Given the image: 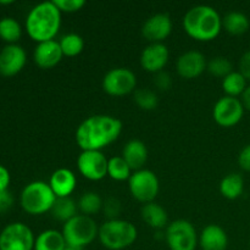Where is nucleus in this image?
Here are the masks:
<instances>
[{
  "instance_id": "obj_16",
  "label": "nucleus",
  "mask_w": 250,
  "mask_h": 250,
  "mask_svg": "<svg viewBox=\"0 0 250 250\" xmlns=\"http://www.w3.org/2000/svg\"><path fill=\"white\" fill-rule=\"evenodd\" d=\"M168 58H170V53L165 44L151 43L142 51L141 65L148 72L158 73L164 71Z\"/></svg>"
},
{
  "instance_id": "obj_2",
  "label": "nucleus",
  "mask_w": 250,
  "mask_h": 250,
  "mask_svg": "<svg viewBox=\"0 0 250 250\" xmlns=\"http://www.w3.org/2000/svg\"><path fill=\"white\" fill-rule=\"evenodd\" d=\"M61 26V11L54 1L36 5L26 19V31L37 43L54 41Z\"/></svg>"
},
{
  "instance_id": "obj_12",
  "label": "nucleus",
  "mask_w": 250,
  "mask_h": 250,
  "mask_svg": "<svg viewBox=\"0 0 250 250\" xmlns=\"http://www.w3.org/2000/svg\"><path fill=\"white\" fill-rule=\"evenodd\" d=\"M244 115V107L241 99L233 97H222L215 104L212 117L221 127H233L239 124Z\"/></svg>"
},
{
  "instance_id": "obj_34",
  "label": "nucleus",
  "mask_w": 250,
  "mask_h": 250,
  "mask_svg": "<svg viewBox=\"0 0 250 250\" xmlns=\"http://www.w3.org/2000/svg\"><path fill=\"white\" fill-rule=\"evenodd\" d=\"M54 4L58 6L61 12H77L85 5L84 0H54Z\"/></svg>"
},
{
  "instance_id": "obj_14",
  "label": "nucleus",
  "mask_w": 250,
  "mask_h": 250,
  "mask_svg": "<svg viewBox=\"0 0 250 250\" xmlns=\"http://www.w3.org/2000/svg\"><path fill=\"white\" fill-rule=\"evenodd\" d=\"M172 31V21L167 14H155L142 27V34L150 43H161Z\"/></svg>"
},
{
  "instance_id": "obj_31",
  "label": "nucleus",
  "mask_w": 250,
  "mask_h": 250,
  "mask_svg": "<svg viewBox=\"0 0 250 250\" xmlns=\"http://www.w3.org/2000/svg\"><path fill=\"white\" fill-rule=\"evenodd\" d=\"M134 102L138 105L141 109L150 111V110L156 109L158 106V95L154 90L149 89V88H139L133 92Z\"/></svg>"
},
{
  "instance_id": "obj_21",
  "label": "nucleus",
  "mask_w": 250,
  "mask_h": 250,
  "mask_svg": "<svg viewBox=\"0 0 250 250\" xmlns=\"http://www.w3.org/2000/svg\"><path fill=\"white\" fill-rule=\"evenodd\" d=\"M142 219L154 229L161 231L167 225V212L161 205L156 203H148L142 208Z\"/></svg>"
},
{
  "instance_id": "obj_30",
  "label": "nucleus",
  "mask_w": 250,
  "mask_h": 250,
  "mask_svg": "<svg viewBox=\"0 0 250 250\" xmlns=\"http://www.w3.org/2000/svg\"><path fill=\"white\" fill-rule=\"evenodd\" d=\"M22 34L21 24L12 17L0 20V38L9 44H15Z\"/></svg>"
},
{
  "instance_id": "obj_8",
  "label": "nucleus",
  "mask_w": 250,
  "mask_h": 250,
  "mask_svg": "<svg viewBox=\"0 0 250 250\" xmlns=\"http://www.w3.org/2000/svg\"><path fill=\"white\" fill-rule=\"evenodd\" d=\"M129 192L132 197L143 204L153 203L154 199L158 197L159 180L155 173L150 170L134 171L128 180Z\"/></svg>"
},
{
  "instance_id": "obj_22",
  "label": "nucleus",
  "mask_w": 250,
  "mask_h": 250,
  "mask_svg": "<svg viewBox=\"0 0 250 250\" xmlns=\"http://www.w3.org/2000/svg\"><path fill=\"white\" fill-rule=\"evenodd\" d=\"M67 247L62 232L46 229L38 234L34 242L33 250H63Z\"/></svg>"
},
{
  "instance_id": "obj_36",
  "label": "nucleus",
  "mask_w": 250,
  "mask_h": 250,
  "mask_svg": "<svg viewBox=\"0 0 250 250\" xmlns=\"http://www.w3.org/2000/svg\"><path fill=\"white\" fill-rule=\"evenodd\" d=\"M238 72L241 73L247 81H250V50L246 51V53L241 56Z\"/></svg>"
},
{
  "instance_id": "obj_42",
  "label": "nucleus",
  "mask_w": 250,
  "mask_h": 250,
  "mask_svg": "<svg viewBox=\"0 0 250 250\" xmlns=\"http://www.w3.org/2000/svg\"><path fill=\"white\" fill-rule=\"evenodd\" d=\"M0 4L7 5V4H12V1H11V0H9V1H0Z\"/></svg>"
},
{
  "instance_id": "obj_17",
  "label": "nucleus",
  "mask_w": 250,
  "mask_h": 250,
  "mask_svg": "<svg viewBox=\"0 0 250 250\" xmlns=\"http://www.w3.org/2000/svg\"><path fill=\"white\" fill-rule=\"evenodd\" d=\"M62 56L63 54L60 48V44L56 41L38 43L33 53L34 62L41 68H44V70L55 67L61 61Z\"/></svg>"
},
{
  "instance_id": "obj_32",
  "label": "nucleus",
  "mask_w": 250,
  "mask_h": 250,
  "mask_svg": "<svg viewBox=\"0 0 250 250\" xmlns=\"http://www.w3.org/2000/svg\"><path fill=\"white\" fill-rule=\"evenodd\" d=\"M207 70L215 77H221L224 80L227 75L232 72V63L227 58L216 56L208 62Z\"/></svg>"
},
{
  "instance_id": "obj_24",
  "label": "nucleus",
  "mask_w": 250,
  "mask_h": 250,
  "mask_svg": "<svg viewBox=\"0 0 250 250\" xmlns=\"http://www.w3.org/2000/svg\"><path fill=\"white\" fill-rule=\"evenodd\" d=\"M244 190V180L239 173H229L220 183V193L224 198L234 200L242 195Z\"/></svg>"
},
{
  "instance_id": "obj_37",
  "label": "nucleus",
  "mask_w": 250,
  "mask_h": 250,
  "mask_svg": "<svg viewBox=\"0 0 250 250\" xmlns=\"http://www.w3.org/2000/svg\"><path fill=\"white\" fill-rule=\"evenodd\" d=\"M14 205V197L9 190H2L0 192V214L6 212Z\"/></svg>"
},
{
  "instance_id": "obj_13",
  "label": "nucleus",
  "mask_w": 250,
  "mask_h": 250,
  "mask_svg": "<svg viewBox=\"0 0 250 250\" xmlns=\"http://www.w3.org/2000/svg\"><path fill=\"white\" fill-rule=\"evenodd\" d=\"M27 61L26 51L17 44H7L0 51V75L11 77L24 67Z\"/></svg>"
},
{
  "instance_id": "obj_38",
  "label": "nucleus",
  "mask_w": 250,
  "mask_h": 250,
  "mask_svg": "<svg viewBox=\"0 0 250 250\" xmlns=\"http://www.w3.org/2000/svg\"><path fill=\"white\" fill-rule=\"evenodd\" d=\"M238 165L242 170L250 172V144L244 146L238 155Z\"/></svg>"
},
{
  "instance_id": "obj_25",
  "label": "nucleus",
  "mask_w": 250,
  "mask_h": 250,
  "mask_svg": "<svg viewBox=\"0 0 250 250\" xmlns=\"http://www.w3.org/2000/svg\"><path fill=\"white\" fill-rule=\"evenodd\" d=\"M77 210H78V207L75 203V200L71 199L70 197H65V198H56L50 212L51 215H53L54 219L65 224V222L70 221L71 219H73L76 215H78Z\"/></svg>"
},
{
  "instance_id": "obj_1",
  "label": "nucleus",
  "mask_w": 250,
  "mask_h": 250,
  "mask_svg": "<svg viewBox=\"0 0 250 250\" xmlns=\"http://www.w3.org/2000/svg\"><path fill=\"white\" fill-rule=\"evenodd\" d=\"M122 132V122L109 115H94L85 119L76 131V142L82 150H100L116 141Z\"/></svg>"
},
{
  "instance_id": "obj_40",
  "label": "nucleus",
  "mask_w": 250,
  "mask_h": 250,
  "mask_svg": "<svg viewBox=\"0 0 250 250\" xmlns=\"http://www.w3.org/2000/svg\"><path fill=\"white\" fill-rule=\"evenodd\" d=\"M241 102L243 104L244 110H248L250 111V85L246 88V90L243 92V94L241 95Z\"/></svg>"
},
{
  "instance_id": "obj_39",
  "label": "nucleus",
  "mask_w": 250,
  "mask_h": 250,
  "mask_svg": "<svg viewBox=\"0 0 250 250\" xmlns=\"http://www.w3.org/2000/svg\"><path fill=\"white\" fill-rule=\"evenodd\" d=\"M10 185V173L5 166L0 165V192L7 190Z\"/></svg>"
},
{
  "instance_id": "obj_6",
  "label": "nucleus",
  "mask_w": 250,
  "mask_h": 250,
  "mask_svg": "<svg viewBox=\"0 0 250 250\" xmlns=\"http://www.w3.org/2000/svg\"><path fill=\"white\" fill-rule=\"evenodd\" d=\"M99 234V227L94 220L87 215H76L62 227V236L68 247L83 249L94 242Z\"/></svg>"
},
{
  "instance_id": "obj_9",
  "label": "nucleus",
  "mask_w": 250,
  "mask_h": 250,
  "mask_svg": "<svg viewBox=\"0 0 250 250\" xmlns=\"http://www.w3.org/2000/svg\"><path fill=\"white\" fill-rule=\"evenodd\" d=\"M34 234L27 225L12 222L0 233V250H33Z\"/></svg>"
},
{
  "instance_id": "obj_10",
  "label": "nucleus",
  "mask_w": 250,
  "mask_h": 250,
  "mask_svg": "<svg viewBox=\"0 0 250 250\" xmlns=\"http://www.w3.org/2000/svg\"><path fill=\"white\" fill-rule=\"evenodd\" d=\"M103 89L112 97H124L136 90L137 77L129 68L116 67L105 73Z\"/></svg>"
},
{
  "instance_id": "obj_3",
  "label": "nucleus",
  "mask_w": 250,
  "mask_h": 250,
  "mask_svg": "<svg viewBox=\"0 0 250 250\" xmlns=\"http://www.w3.org/2000/svg\"><path fill=\"white\" fill-rule=\"evenodd\" d=\"M183 28L190 38L199 42H210L222 29V19L219 12L209 5H197L183 17Z\"/></svg>"
},
{
  "instance_id": "obj_4",
  "label": "nucleus",
  "mask_w": 250,
  "mask_h": 250,
  "mask_svg": "<svg viewBox=\"0 0 250 250\" xmlns=\"http://www.w3.org/2000/svg\"><path fill=\"white\" fill-rule=\"evenodd\" d=\"M138 237L136 226L125 220H107L99 227L100 243L109 250H122L131 247Z\"/></svg>"
},
{
  "instance_id": "obj_33",
  "label": "nucleus",
  "mask_w": 250,
  "mask_h": 250,
  "mask_svg": "<svg viewBox=\"0 0 250 250\" xmlns=\"http://www.w3.org/2000/svg\"><path fill=\"white\" fill-rule=\"evenodd\" d=\"M121 203L117 198L109 197L103 203V210H104L105 217L107 220H117L121 214Z\"/></svg>"
},
{
  "instance_id": "obj_26",
  "label": "nucleus",
  "mask_w": 250,
  "mask_h": 250,
  "mask_svg": "<svg viewBox=\"0 0 250 250\" xmlns=\"http://www.w3.org/2000/svg\"><path fill=\"white\" fill-rule=\"evenodd\" d=\"M248 81L238 72V71H232L229 75H227L226 77L222 80V89L226 93L227 97H233L238 98L243 94V92L246 90V88Z\"/></svg>"
},
{
  "instance_id": "obj_11",
  "label": "nucleus",
  "mask_w": 250,
  "mask_h": 250,
  "mask_svg": "<svg viewBox=\"0 0 250 250\" xmlns=\"http://www.w3.org/2000/svg\"><path fill=\"white\" fill-rule=\"evenodd\" d=\"M109 159L100 150H82L77 159L81 175L89 181H100L107 176Z\"/></svg>"
},
{
  "instance_id": "obj_18",
  "label": "nucleus",
  "mask_w": 250,
  "mask_h": 250,
  "mask_svg": "<svg viewBox=\"0 0 250 250\" xmlns=\"http://www.w3.org/2000/svg\"><path fill=\"white\" fill-rule=\"evenodd\" d=\"M76 185H77V180H76L75 173L65 167L54 171L49 181V186L56 198L70 197L75 190Z\"/></svg>"
},
{
  "instance_id": "obj_20",
  "label": "nucleus",
  "mask_w": 250,
  "mask_h": 250,
  "mask_svg": "<svg viewBox=\"0 0 250 250\" xmlns=\"http://www.w3.org/2000/svg\"><path fill=\"white\" fill-rule=\"evenodd\" d=\"M121 156L126 160L132 171H139L148 160V149L142 141L132 139L124 146Z\"/></svg>"
},
{
  "instance_id": "obj_41",
  "label": "nucleus",
  "mask_w": 250,
  "mask_h": 250,
  "mask_svg": "<svg viewBox=\"0 0 250 250\" xmlns=\"http://www.w3.org/2000/svg\"><path fill=\"white\" fill-rule=\"evenodd\" d=\"M63 250H82V249H77V248H73V247H68L67 246Z\"/></svg>"
},
{
  "instance_id": "obj_35",
  "label": "nucleus",
  "mask_w": 250,
  "mask_h": 250,
  "mask_svg": "<svg viewBox=\"0 0 250 250\" xmlns=\"http://www.w3.org/2000/svg\"><path fill=\"white\" fill-rule=\"evenodd\" d=\"M154 84L158 89L160 90H168L172 85V78L165 71H160V72L155 73L154 77Z\"/></svg>"
},
{
  "instance_id": "obj_23",
  "label": "nucleus",
  "mask_w": 250,
  "mask_h": 250,
  "mask_svg": "<svg viewBox=\"0 0 250 250\" xmlns=\"http://www.w3.org/2000/svg\"><path fill=\"white\" fill-rule=\"evenodd\" d=\"M222 27L227 33L232 36H242L248 32L250 21L246 14L239 11L229 12L222 20Z\"/></svg>"
},
{
  "instance_id": "obj_5",
  "label": "nucleus",
  "mask_w": 250,
  "mask_h": 250,
  "mask_svg": "<svg viewBox=\"0 0 250 250\" xmlns=\"http://www.w3.org/2000/svg\"><path fill=\"white\" fill-rule=\"evenodd\" d=\"M56 195L49 183L43 181H34L28 183L21 192L20 202L22 209L31 215H42L50 211Z\"/></svg>"
},
{
  "instance_id": "obj_29",
  "label": "nucleus",
  "mask_w": 250,
  "mask_h": 250,
  "mask_svg": "<svg viewBox=\"0 0 250 250\" xmlns=\"http://www.w3.org/2000/svg\"><path fill=\"white\" fill-rule=\"evenodd\" d=\"M103 203L104 202H103V199L98 193L87 192L81 195L80 200L77 203V207L78 210L83 215L90 216V215L97 214L98 211L103 209Z\"/></svg>"
},
{
  "instance_id": "obj_28",
  "label": "nucleus",
  "mask_w": 250,
  "mask_h": 250,
  "mask_svg": "<svg viewBox=\"0 0 250 250\" xmlns=\"http://www.w3.org/2000/svg\"><path fill=\"white\" fill-rule=\"evenodd\" d=\"M59 44H60L63 56H68V58L80 55L84 49V41L80 34L76 33H68L63 36L59 41Z\"/></svg>"
},
{
  "instance_id": "obj_7",
  "label": "nucleus",
  "mask_w": 250,
  "mask_h": 250,
  "mask_svg": "<svg viewBox=\"0 0 250 250\" xmlns=\"http://www.w3.org/2000/svg\"><path fill=\"white\" fill-rule=\"evenodd\" d=\"M165 239L170 250H195L199 244L194 226L187 220H176L166 227Z\"/></svg>"
},
{
  "instance_id": "obj_19",
  "label": "nucleus",
  "mask_w": 250,
  "mask_h": 250,
  "mask_svg": "<svg viewBox=\"0 0 250 250\" xmlns=\"http://www.w3.org/2000/svg\"><path fill=\"white\" fill-rule=\"evenodd\" d=\"M199 246L202 250H226L229 237L219 225H208L199 236Z\"/></svg>"
},
{
  "instance_id": "obj_15",
  "label": "nucleus",
  "mask_w": 250,
  "mask_h": 250,
  "mask_svg": "<svg viewBox=\"0 0 250 250\" xmlns=\"http://www.w3.org/2000/svg\"><path fill=\"white\" fill-rule=\"evenodd\" d=\"M207 66L208 62L205 56L197 50L186 51L177 59V63H176L178 75L186 80L199 77L207 70Z\"/></svg>"
},
{
  "instance_id": "obj_27",
  "label": "nucleus",
  "mask_w": 250,
  "mask_h": 250,
  "mask_svg": "<svg viewBox=\"0 0 250 250\" xmlns=\"http://www.w3.org/2000/svg\"><path fill=\"white\" fill-rule=\"evenodd\" d=\"M132 175V170L126 163L122 156H114L109 159V165H107V176L112 178L114 181H122L129 180Z\"/></svg>"
}]
</instances>
